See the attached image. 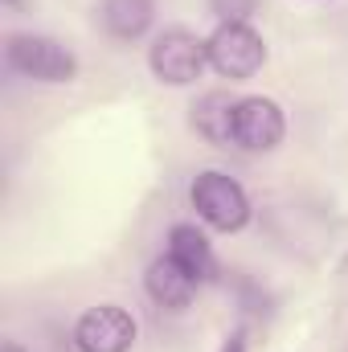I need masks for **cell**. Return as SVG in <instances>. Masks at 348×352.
I'll list each match as a JSON object with an SVG mask.
<instances>
[{
    "instance_id": "1",
    "label": "cell",
    "mask_w": 348,
    "mask_h": 352,
    "mask_svg": "<svg viewBox=\"0 0 348 352\" xmlns=\"http://www.w3.org/2000/svg\"><path fill=\"white\" fill-rule=\"evenodd\" d=\"M4 62L21 78L45 82V87H62L78 78V54L50 33H12L4 41Z\"/></svg>"
},
{
    "instance_id": "2",
    "label": "cell",
    "mask_w": 348,
    "mask_h": 352,
    "mask_svg": "<svg viewBox=\"0 0 348 352\" xmlns=\"http://www.w3.org/2000/svg\"><path fill=\"white\" fill-rule=\"evenodd\" d=\"M188 201H193L197 217H201L209 230L238 234V230H246V221H250V197H246V188H242L234 176L217 173V168L197 173L193 188H188Z\"/></svg>"
},
{
    "instance_id": "3",
    "label": "cell",
    "mask_w": 348,
    "mask_h": 352,
    "mask_svg": "<svg viewBox=\"0 0 348 352\" xmlns=\"http://www.w3.org/2000/svg\"><path fill=\"white\" fill-rule=\"evenodd\" d=\"M148 66L164 87H193L201 78V70L209 66V45L193 33V29H164L152 37L148 45Z\"/></svg>"
},
{
    "instance_id": "4",
    "label": "cell",
    "mask_w": 348,
    "mask_h": 352,
    "mask_svg": "<svg viewBox=\"0 0 348 352\" xmlns=\"http://www.w3.org/2000/svg\"><path fill=\"white\" fill-rule=\"evenodd\" d=\"M205 45H209V66H213L221 78H230V82L254 78L262 70V62H266V41H262L246 21H226V25H217V29L205 37Z\"/></svg>"
},
{
    "instance_id": "5",
    "label": "cell",
    "mask_w": 348,
    "mask_h": 352,
    "mask_svg": "<svg viewBox=\"0 0 348 352\" xmlns=\"http://www.w3.org/2000/svg\"><path fill=\"white\" fill-rule=\"evenodd\" d=\"M287 135L283 107L266 94H246L234 107V144L246 152H274Z\"/></svg>"
},
{
    "instance_id": "6",
    "label": "cell",
    "mask_w": 348,
    "mask_h": 352,
    "mask_svg": "<svg viewBox=\"0 0 348 352\" xmlns=\"http://www.w3.org/2000/svg\"><path fill=\"white\" fill-rule=\"evenodd\" d=\"M140 336L135 320L127 307H115V303H102V307H90L87 316L74 324V344L83 352H131Z\"/></svg>"
},
{
    "instance_id": "7",
    "label": "cell",
    "mask_w": 348,
    "mask_h": 352,
    "mask_svg": "<svg viewBox=\"0 0 348 352\" xmlns=\"http://www.w3.org/2000/svg\"><path fill=\"white\" fill-rule=\"evenodd\" d=\"M98 21L115 41H140L156 21V0H102Z\"/></svg>"
},
{
    "instance_id": "8",
    "label": "cell",
    "mask_w": 348,
    "mask_h": 352,
    "mask_svg": "<svg viewBox=\"0 0 348 352\" xmlns=\"http://www.w3.org/2000/svg\"><path fill=\"white\" fill-rule=\"evenodd\" d=\"M144 287H148V295H152L160 307H188V303H193V291H197V278L164 254V258H156V263L148 266Z\"/></svg>"
},
{
    "instance_id": "9",
    "label": "cell",
    "mask_w": 348,
    "mask_h": 352,
    "mask_svg": "<svg viewBox=\"0 0 348 352\" xmlns=\"http://www.w3.org/2000/svg\"><path fill=\"white\" fill-rule=\"evenodd\" d=\"M168 258L184 266L197 283H205L213 274V246H209V238L197 226H173V234H168Z\"/></svg>"
},
{
    "instance_id": "10",
    "label": "cell",
    "mask_w": 348,
    "mask_h": 352,
    "mask_svg": "<svg viewBox=\"0 0 348 352\" xmlns=\"http://www.w3.org/2000/svg\"><path fill=\"white\" fill-rule=\"evenodd\" d=\"M234 98L230 94H221V90H213V94H205L197 107H193V123H197V131L209 140V144H217V148H230L234 144Z\"/></svg>"
},
{
    "instance_id": "11",
    "label": "cell",
    "mask_w": 348,
    "mask_h": 352,
    "mask_svg": "<svg viewBox=\"0 0 348 352\" xmlns=\"http://www.w3.org/2000/svg\"><path fill=\"white\" fill-rule=\"evenodd\" d=\"M259 8V0H209V12L226 25V21H246Z\"/></svg>"
},
{
    "instance_id": "12",
    "label": "cell",
    "mask_w": 348,
    "mask_h": 352,
    "mask_svg": "<svg viewBox=\"0 0 348 352\" xmlns=\"http://www.w3.org/2000/svg\"><path fill=\"white\" fill-rule=\"evenodd\" d=\"M221 352H246V332H242V328H234V332H230V340L221 344Z\"/></svg>"
},
{
    "instance_id": "13",
    "label": "cell",
    "mask_w": 348,
    "mask_h": 352,
    "mask_svg": "<svg viewBox=\"0 0 348 352\" xmlns=\"http://www.w3.org/2000/svg\"><path fill=\"white\" fill-rule=\"evenodd\" d=\"M0 352H25V349H21L17 340H4V344H0Z\"/></svg>"
}]
</instances>
